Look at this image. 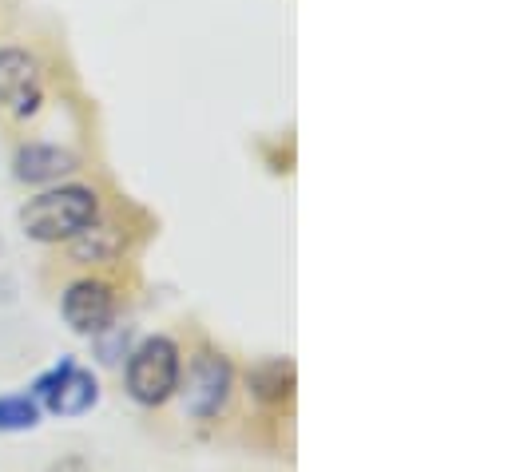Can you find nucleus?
<instances>
[{
    "label": "nucleus",
    "instance_id": "obj_1",
    "mask_svg": "<svg viewBox=\"0 0 512 472\" xmlns=\"http://www.w3.org/2000/svg\"><path fill=\"white\" fill-rule=\"evenodd\" d=\"M100 219V199L92 187L68 183L56 191H44L20 207V227L36 242H64V238L84 235Z\"/></svg>",
    "mask_w": 512,
    "mask_h": 472
},
{
    "label": "nucleus",
    "instance_id": "obj_2",
    "mask_svg": "<svg viewBox=\"0 0 512 472\" xmlns=\"http://www.w3.org/2000/svg\"><path fill=\"white\" fill-rule=\"evenodd\" d=\"M183 377L179 346L171 338H147L128 357V393L139 405H163L175 397Z\"/></svg>",
    "mask_w": 512,
    "mask_h": 472
},
{
    "label": "nucleus",
    "instance_id": "obj_3",
    "mask_svg": "<svg viewBox=\"0 0 512 472\" xmlns=\"http://www.w3.org/2000/svg\"><path fill=\"white\" fill-rule=\"evenodd\" d=\"M28 397L56 417H84L100 401V381L88 369H80L76 361H60L44 377H36Z\"/></svg>",
    "mask_w": 512,
    "mask_h": 472
},
{
    "label": "nucleus",
    "instance_id": "obj_4",
    "mask_svg": "<svg viewBox=\"0 0 512 472\" xmlns=\"http://www.w3.org/2000/svg\"><path fill=\"white\" fill-rule=\"evenodd\" d=\"M60 310H64V322H68L76 334H100V330H108L112 318H116V294H112L108 282L84 278V282H72V286L64 290Z\"/></svg>",
    "mask_w": 512,
    "mask_h": 472
},
{
    "label": "nucleus",
    "instance_id": "obj_5",
    "mask_svg": "<svg viewBox=\"0 0 512 472\" xmlns=\"http://www.w3.org/2000/svg\"><path fill=\"white\" fill-rule=\"evenodd\" d=\"M231 397V361L223 354H199L187 373V413L207 421Z\"/></svg>",
    "mask_w": 512,
    "mask_h": 472
},
{
    "label": "nucleus",
    "instance_id": "obj_6",
    "mask_svg": "<svg viewBox=\"0 0 512 472\" xmlns=\"http://www.w3.org/2000/svg\"><path fill=\"white\" fill-rule=\"evenodd\" d=\"M40 96V64L24 48H0V104L12 116H32Z\"/></svg>",
    "mask_w": 512,
    "mask_h": 472
},
{
    "label": "nucleus",
    "instance_id": "obj_7",
    "mask_svg": "<svg viewBox=\"0 0 512 472\" xmlns=\"http://www.w3.org/2000/svg\"><path fill=\"white\" fill-rule=\"evenodd\" d=\"M76 171V155L48 143H28L16 151V179L20 183H52L60 175Z\"/></svg>",
    "mask_w": 512,
    "mask_h": 472
},
{
    "label": "nucleus",
    "instance_id": "obj_8",
    "mask_svg": "<svg viewBox=\"0 0 512 472\" xmlns=\"http://www.w3.org/2000/svg\"><path fill=\"white\" fill-rule=\"evenodd\" d=\"M251 389L262 401H282L294 389V365L290 361H266L251 373Z\"/></svg>",
    "mask_w": 512,
    "mask_h": 472
},
{
    "label": "nucleus",
    "instance_id": "obj_9",
    "mask_svg": "<svg viewBox=\"0 0 512 472\" xmlns=\"http://www.w3.org/2000/svg\"><path fill=\"white\" fill-rule=\"evenodd\" d=\"M40 425V405L28 393L0 397V433H24Z\"/></svg>",
    "mask_w": 512,
    "mask_h": 472
},
{
    "label": "nucleus",
    "instance_id": "obj_10",
    "mask_svg": "<svg viewBox=\"0 0 512 472\" xmlns=\"http://www.w3.org/2000/svg\"><path fill=\"white\" fill-rule=\"evenodd\" d=\"M72 242H76L72 250H76L80 262H108L120 250V238L112 235L108 227H88L84 235H76Z\"/></svg>",
    "mask_w": 512,
    "mask_h": 472
},
{
    "label": "nucleus",
    "instance_id": "obj_11",
    "mask_svg": "<svg viewBox=\"0 0 512 472\" xmlns=\"http://www.w3.org/2000/svg\"><path fill=\"white\" fill-rule=\"evenodd\" d=\"M48 472H88V465H84L80 457H64V461H56Z\"/></svg>",
    "mask_w": 512,
    "mask_h": 472
}]
</instances>
